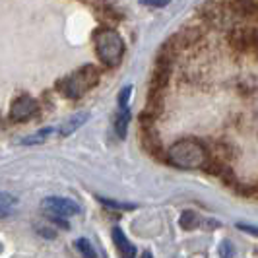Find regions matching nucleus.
Masks as SVG:
<instances>
[{"label":"nucleus","instance_id":"a211bd4d","mask_svg":"<svg viewBox=\"0 0 258 258\" xmlns=\"http://www.w3.org/2000/svg\"><path fill=\"white\" fill-rule=\"evenodd\" d=\"M220 252H221V258H231L235 250H233L231 243H223V245L220 246Z\"/></svg>","mask_w":258,"mask_h":258},{"label":"nucleus","instance_id":"39448f33","mask_svg":"<svg viewBox=\"0 0 258 258\" xmlns=\"http://www.w3.org/2000/svg\"><path fill=\"white\" fill-rule=\"evenodd\" d=\"M41 208L45 210V214H52V216H60V218H68V216H78L82 212V208L76 202L68 200V198H60V196H49L41 202Z\"/></svg>","mask_w":258,"mask_h":258},{"label":"nucleus","instance_id":"f03ea898","mask_svg":"<svg viewBox=\"0 0 258 258\" xmlns=\"http://www.w3.org/2000/svg\"><path fill=\"white\" fill-rule=\"evenodd\" d=\"M93 47L107 68L118 66L124 56V41L111 27H97L93 31Z\"/></svg>","mask_w":258,"mask_h":258},{"label":"nucleus","instance_id":"ddd939ff","mask_svg":"<svg viewBox=\"0 0 258 258\" xmlns=\"http://www.w3.org/2000/svg\"><path fill=\"white\" fill-rule=\"evenodd\" d=\"M248 52L258 56V27H248Z\"/></svg>","mask_w":258,"mask_h":258},{"label":"nucleus","instance_id":"f8f14e48","mask_svg":"<svg viewBox=\"0 0 258 258\" xmlns=\"http://www.w3.org/2000/svg\"><path fill=\"white\" fill-rule=\"evenodd\" d=\"M76 246L78 250L84 254V258H95V250H93V246H91V243L88 239H78Z\"/></svg>","mask_w":258,"mask_h":258},{"label":"nucleus","instance_id":"7ed1b4c3","mask_svg":"<svg viewBox=\"0 0 258 258\" xmlns=\"http://www.w3.org/2000/svg\"><path fill=\"white\" fill-rule=\"evenodd\" d=\"M99 68L93 64L82 66L80 70H76L74 74L62 78L56 84V90L64 95L66 99H80L86 91H90L91 88H95L99 84Z\"/></svg>","mask_w":258,"mask_h":258},{"label":"nucleus","instance_id":"1a4fd4ad","mask_svg":"<svg viewBox=\"0 0 258 258\" xmlns=\"http://www.w3.org/2000/svg\"><path fill=\"white\" fill-rule=\"evenodd\" d=\"M128 122H130L128 107H126V109H118V115H116V120H115V132L118 138H124V136H126Z\"/></svg>","mask_w":258,"mask_h":258},{"label":"nucleus","instance_id":"aec40b11","mask_svg":"<svg viewBox=\"0 0 258 258\" xmlns=\"http://www.w3.org/2000/svg\"><path fill=\"white\" fill-rule=\"evenodd\" d=\"M10 214H12V210H10V208H6V206H0V220H2V218H8V216H10Z\"/></svg>","mask_w":258,"mask_h":258},{"label":"nucleus","instance_id":"20e7f679","mask_svg":"<svg viewBox=\"0 0 258 258\" xmlns=\"http://www.w3.org/2000/svg\"><path fill=\"white\" fill-rule=\"evenodd\" d=\"M235 20L258 22V0H220Z\"/></svg>","mask_w":258,"mask_h":258},{"label":"nucleus","instance_id":"f3484780","mask_svg":"<svg viewBox=\"0 0 258 258\" xmlns=\"http://www.w3.org/2000/svg\"><path fill=\"white\" fill-rule=\"evenodd\" d=\"M146 6H154V8H165L171 0H140Z\"/></svg>","mask_w":258,"mask_h":258},{"label":"nucleus","instance_id":"412c9836","mask_svg":"<svg viewBox=\"0 0 258 258\" xmlns=\"http://www.w3.org/2000/svg\"><path fill=\"white\" fill-rule=\"evenodd\" d=\"M140 258H154V256H152V252H148V250H146V252H144Z\"/></svg>","mask_w":258,"mask_h":258},{"label":"nucleus","instance_id":"0eeeda50","mask_svg":"<svg viewBox=\"0 0 258 258\" xmlns=\"http://www.w3.org/2000/svg\"><path fill=\"white\" fill-rule=\"evenodd\" d=\"M113 241H115L116 248H118L120 258H134L136 256V248H134V245H132L128 239L124 237V233H122L120 227H115V229H113Z\"/></svg>","mask_w":258,"mask_h":258},{"label":"nucleus","instance_id":"9b49d317","mask_svg":"<svg viewBox=\"0 0 258 258\" xmlns=\"http://www.w3.org/2000/svg\"><path fill=\"white\" fill-rule=\"evenodd\" d=\"M179 223H181L182 229H192L194 225L198 223V218H196V214H194V212L186 210V212H182V216H181V220H179Z\"/></svg>","mask_w":258,"mask_h":258},{"label":"nucleus","instance_id":"dca6fc26","mask_svg":"<svg viewBox=\"0 0 258 258\" xmlns=\"http://www.w3.org/2000/svg\"><path fill=\"white\" fill-rule=\"evenodd\" d=\"M49 220L52 221V223H56V225H60L62 229H68L70 225H68V221H66V218H60V216H52V214H45Z\"/></svg>","mask_w":258,"mask_h":258},{"label":"nucleus","instance_id":"6ab92c4d","mask_svg":"<svg viewBox=\"0 0 258 258\" xmlns=\"http://www.w3.org/2000/svg\"><path fill=\"white\" fill-rule=\"evenodd\" d=\"M237 229H241V231L250 233V235L258 237V227H254V225H248V223H237Z\"/></svg>","mask_w":258,"mask_h":258},{"label":"nucleus","instance_id":"423d86ee","mask_svg":"<svg viewBox=\"0 0 258 258\" xmlns=\"http://www.w3.org/2000/svg\"><path fill=\"white\" fill-rule=\"evenodd\" d=\"M37 111L39 105L33 97L20 95L18 99H14L12 107H10V118H12L14 122H24V120H29Z\"/></svg>","mask_w":258,"mask_h":258},{"label":"nucleus","instance_id":"6e6552de","mask_svg":"<svg viewBox=\"0 0 258 258\" xmlns=\"http://www.w3.org/2000/svg\"><path fill=\"white\" fill-rule=\"evenodd\" d=\"M88 116H90L88 113H78V115H74L72 118H68L64 124L60 126V130H58V132H60L62 136H68V134L76 132V130L80 128V126H82L86 120H88Z\"/></svg>","mask_w":258,"mask_h":258},{"label":"nucleus","instance_id":"9d476101","mask_svg":"<svg viewBox=\"0 0 258 258\" xmlns=\"http://www.w3.org/2000/svg\"><path fill=\"white\" fill-rule=\"evenodd\" d=\"M52 132H54V128H43L39 130V132H35V134H31V136H27V138H22L20 142L24 144V146H33V144H41L45 142L49 136H51Z\"/></svg>","mask_w":258,"mask_h":258},{"label":"nucleus","instance_id":"f257e3e1","mask_svg":"<svg viewBox=\"0 0 258 258\" xmlns=\"http://www.w3.org/2000/svg\"><path fill=\"white\" fill-rule=\"evenodd\" d=\"M167 159L169 163L181 169L204 167L208 161V150L202 142L192 140V138H184V140H179L169 148Z\"/></svg>","mask_w":258,"mask_h":258},{"label":"nucleus","instance_id":"4468645a","mask_svg":"<svg viewBox=\"0 0 258 258\" xmlns=\"http://www.w3.org/2000/svg\"><path fill=\"white\" fill-rule=\"evenodd\" d=\"M97 200L107 208H113V210H134L132 204H124V202H115V200H107V198H101L97 196Z\"/></svg>","mask_w":258,"mask_h":258},{"label":"nucleus","instance_id":"2eb2a0df","mask_svg":"<svg viewBox=\"0 0 258 258\" xmlns=\"http://www.w3.org/2000/svg\"><path fill=\"white\" fill-rule=\"evenodd\" d=\"M130 93H132V88H124V90L118 93V109H126L128 107Z\"/></svg>","mask_w":258,"mask_h":258}]
</instances>
